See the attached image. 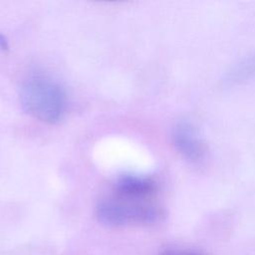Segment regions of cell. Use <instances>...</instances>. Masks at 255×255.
<instances>
[{"instance_id":"6da1fadb","label":"cell","mask_w":255,"mask_h":255,"mask_svg":"<svg viewBox=\"0 0 255 255\" xmlns=\"http://www.w3.org/2000/svg\"><path fill=\"white\" fill-rule=\"evenodd\" d=\"M20 102L29 115L47 124L58 123L67 107V97L62 86L43 75L31 76L22 84Z\"/></svg>"},{"instance_id":"7a4b0ae2","label":"cell","mask_w":255,"mask_h":255,"mask_svg":"<svg viewBox=\"0 0 255 255\" xmlns=\"http://www.w3.org/2000/svg\"><path fill=\"white\" fill-rule=\"evenodd\" d=\"M98 219L108 226L149 224L162 216L161 209L146 198H137L117 193L102 198L97 205Z\"/></svg>"},{"instance_id":"3957f363","label":"cell","mask_w":255,"mask_h":255,"mask_svg":"<svg viewBox=\"0 0 255 255\" xmlns=\"http://www.w3.org/2000/svg\"><path fill=\"white\" fill-rule=\"evenodd\" d=\"M155 190L154 180L137 174H123L116 179L113 186V191L117 193L146 199H149Z\"/></svg>"},{"instance_id":"277c9868","label":"cell","mask_w":255,"mask_h":255,"mask_svg":"<svg viewBox=\"0 0 255 255\" xmlns=\"http://www.w3.org/2000/svg\"><path fill=\"white\" fill-rule=\"evenodd\" d=\"M173 142L179 152L191 160L202 156L203 146L194 128L187 123H178L173 128Z\"/></svg>"},{"instance_id":"5b68a950","label":"cell","mask_w":255,"mask_h":255,"mask_svg":"<svg viewBox=\"0 0 255 255\" xmlns=\"http://www.w3.org/2000/svg\"><path fill=\"white\" fill-rule=\"evenodd\" d=\"M159 255H203L201 253L191 251V250H178V249H172V250H165L161 252Z\"/></svg>"},{"instance_id":"8992f818","label":"cell","mask_w":255,"mask_h":255,"mask_svg":"<svg viewBox=\"0 0 255 255\" xmlns=\"http://www.w3.org/2000/svg\"><path fill=\"white\" fill-rule=\"evenodd\" d=\"M0 49H2V50L8 49V43L2 35H0Z\"/></svg>"}]
</instances>
